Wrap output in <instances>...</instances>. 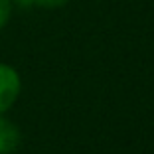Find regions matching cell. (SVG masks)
<instances>
[{
  "instance_id": "cell-1",
  "label": "cell",
  "mask_w": 154,
  "mask_h": 154,
  "mask_svg": "<svg viewBox=\"0 0 154 154\" xmlns=\"http://www.w3.org/2000/svg\"><path fill=\"white\" fill-rule=\"evenodd\" d=\"M20 93V77L12 67L0 63V113L12 107Z\"/></svg>"
},
{
  "instance_id": "cell-2",
  "label": "cell",
  "mask_w": 154,
  "mask_h": 154,
  "mask_svg": "<svg viewBox=\"0 0 154 154\" xmlns=\"http://www.w3.org/2000/svg\"><path fill=\"white\" fill-rule=\"evenodd\" d=\"M20 144V131L10 121L0 119V154H10Z\"/></svg>"
},
{
  "instance_id": "cell-3",
  "label": "cell",
  "mask_w": 154,
  "mask_h": 154,
  "mask_svg": "<svg viewBox=\"0 0 154 154\" xmlns=\"http://www.w3.org/2000/svg\"><path fill=\"white\" fill-rule=\"evenodd\" d=\"M22 4H38L44 6V8H57V6H63L67 0H20Z\"/></svg>"
},
{
  "instance_id": "cell-4",
  "label": "cell",
  "mask_w": 154,
  "mask_h": 154,
  "mask_svg": "<svg viewBox=\"0 0 154 154\" xmlns=\"http://www.w3.org/2000/svg\"><path fill=\"white\" fill-rule=\"evenodd\" d=\"M10 18V0H0V28Z\"/></svg>"
}]
</instances>
